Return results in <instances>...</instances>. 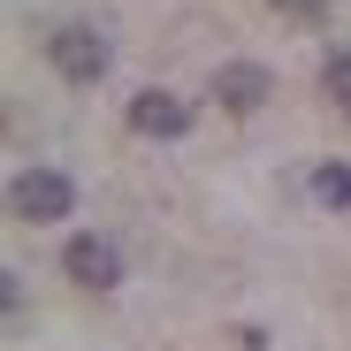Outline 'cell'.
<instances>
[{"instance_id":"8992f818","label":"cell","mask_w":351,"mask_h":351,"mask_svg":"<svg viewBox=\"0 0 351 351\" xmlns=\"http://www.w3.org/2000/svg\"><path fill=\"white\" fill-rule=\"evenodd\" d=\"M306 191H313V206L343 214V206H351V168H343V160H313V176H306Z\"/></svg>"},{"instance_id":"52a82bcc","label":"cell","mask_w":351,"mask_h":351,"mask_svg":"<svg viewBox=\"0 0 351 351\" xmlns=\"http://www.w3.org/2000/svg\"><path fill=\"white\" fill-rule=\"evenodd\" d=\"M321 92H328V99L351 114V46H336L328 62H321Z\"/></svg>"},{"instance_id":"6da1fadb","label":"cell","mask_w":351,"mask_h":351,"mask_svg":"<svg viewBox=\"0 0 351 351\" xmlns=\"http://www.w3.org/2000/svg\"><path fill=\"white\" fill-rule=\"evenodd\" d=\"M46 53H53V69H62L69 84H99L107 62H114V46H107L92 23H62V31L46 38Z\"/></svg>"},{"instance_id":"3957f363","label":"cell","mask_w":351,"mask_h":351,"mask_svg":"<svg viewBox=\"0 0 351 351\" xmlns=\"http://www.w3.org/2000/svg\"><path fill=\"white\" fill-rule=\"evenodd\" d=\"M130 130H138V138H184V130H191V99L145 84V92L130 99Z\"/></svg>"},{"instance_id":"5b68a950","label":"cell","mask_w":351,"mask_h":351,"mask_svg":"<svg viewBox=\"0 0 351 351\" xmlns=\"http://www.w3.org/2000/svg\"><path fill=\"white\" fill-rule=\"evenodd\" d=\"M267 92H275V84H267L260 62H221V69H214V99H221V107H237V114H252Z\"/></svg>"},{"instance_id":"277c9868","label":"cell","mask_w":351,"mask_h":351,"mask_svg":"<svg viewBox=\"0 0 351 351\" xmlns=\"http://www.w3.org/2000/svg\"><path fill=\"white\" fill-rule=\"evenodd\" d=\"M62 267H69V282H84V290H114V282H123V252H114L107 237H69Z\"/></svg>"},{"instance_id":"7a4b0ae2","label":"cell","mask_w":351,"mask_h":351,"mask_svg":"<svg viewBox=\"0 0 351 351\" xmlns=\"http://www.w3.org/2000/svg\"><path fill=\"white\" fill-rule=\"evenodd\" d=\"M8 206H16L23 221H69L77 184H69L62 168H23V176H16V191H8Z\"/></svg>"}]
</instances>
